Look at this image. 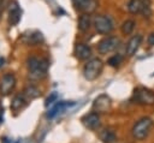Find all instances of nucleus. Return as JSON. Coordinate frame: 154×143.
<instances>
[{"label": "nucleus", "mask_w": 154, "mask_h": 143, "mask_svg": "<svg viewBox=\"0 0 154 143\" xmlns=\"http://www.w3.org/2000/svg\"><path fill=\"white\" fill-rule=\"evenodd\" d=\"M135 25H136L135 20H132V19H126V20L122 24V32H123L124 35H130V34L134 31Z\"/></svg>", "instance_id": "nucleus-20"}, {"label": "nucleus", "mask_w": 154, "mask_h": 143, "mask_svg": "<svg viewBox=\"0 0 154 143\" xmlns=\"http://www.w3.org/2000/svg\"><path fill=\"white\" fill-rule=\"evenodd\" d=\"M24 93V95L29 99V100H32V99H36V97H38L40 96V90L36 88V87H34V85H30V87H28V88H25V90L23 91Z\"/></svg>", "instance_id": "nucleus-21"}, {"label": "nucleus", "mask_w": 154, "mask_h": 143, "mask_svg": "<svg viewBox=\"0 0 154 143\" xmlns=\"http://www.w3.org/2000/svg\"><path fill=\"white\" fill-rule=\"evenodd\" d=\"M141 42H142V36L141 35H135L132 36L129 42L126 43V47H125V53L128 56H132L136 54V52L138 50L140 46H141Z\"/></svg>", "instance_id": "nucleus-10"}, {"label": "nucleus", "mask_w": 154, "mask_h": 143, "mask_svg": "<svg viewBox=\"0 0 154 143\" xmlns=\"http://www.w3.org/2000/svg\"><path fill=\"white\" fill-rule=\"evenodd\" d=\"M48 61L46 59H41V58H36V56H31L28 59V70H29V75L32 78H42L47 75V70H48Z\"/></svg>", "instance_id": "nucleus-1"}, {"label": "nucleus", "mask_w": 154, "mask_h": 143, "mask_svg": "<svg viewBox=\"0 0 154 143\" xmlns=\"http://www.w3.org/2000/svg\"><path fill=\"white\" fill-rule=\"evenodd\" d=\"M153 126V120L148 117L141 118L132 127V136L136 139H144Z\"/></svg>", "instance_id": "nucleus-3"}, {"label": "nucleus", "mask_w": 154, "mask_h": 143, "mask_svg": "<svg viewBox=\"0 0 154 143\" xmlns=\"http://www.w3.org/2000/svg\"><path fill=\"white\" fill-rule=\"evenodd\" d=\"M147 42H148V44H149V46H154V32H152V34L148 36Z\"/></svg>", "instance_id": "nucleus-24"}, {"label": "nucleus", "mask_w": 154, "mask_h": 143, "mask_svg": "<svg viewBox=\"0 0 154 143\" xmlns=\"http://www.w3.org/2000/svg\"><path fill=\"white\" fill-rule=\"evenodd\" d=\"M142 7H143V1L142 0H130L128 2V10L130 13H140L142 11Z\"/></svg>", "instance_id": "nucleus-19"}, {"label": "nucleus", "mask_w": 154, "mask_h": 143, "mask_svg": "<svg viewBox=\"0 0 154 143\" xmlns=\"http://www.w3.org/2000/svg\"><path fill=\"white\" fill-rule=\"evenodd\" d=\"M1 114H2V106L0 105V120H1Z\"/></svg>", "instance_id": "nucleus-26"}, {"label": "nucleus", "mask_w": 154, "mask_h": 143, "mask_svg": "<svg viewBox=\"0 0 154 143\" xmlns=\"http://www.w3.org/2000/svg\"><path fill=\"white\" fill-rule=\"evenodd\" d=\"M119 46V38L116 36H108L103 40H101L97 44V50L101 54H107L113 50H116Z\"/></svg>", "instance_id": "nucleus-6"}, {"label": "nucleus", "mask_w": 154, "mask_h": 143, "mask_svg": "<svg viewBox=\"0 0 154 143\" xmlns=\"http://www.w3.org/2000/svg\"><path fill=\"white\" fill-rule=\"evenodd\" d=\"M57 99H58L57 93H53V94H51V96H48V97H47V100H46V103H45V105L48 107V106L53 105L54 102H57Z\"/></svg>", "instance_id": "nucleus-23"}, {"label": "nucleus", "mask_w": 154, "mask_h": 143, "mask_svg": "<svg viewBox=\"0 0 154 143\" xmlns=\"http://www.w3.org/2000/svg\"><path fill=\"white\" fill-rule=\"evenodd\" d=\"M16 87V77L12 73H6L0 79V94L8 95Z\"/></svg>", "instance_id": "nucleus-8"}, {"label": "nucleus", "mask_w": 154, "mask_h": 143, "mask_svg": "<svg viewBox=\"0 0 154 143\" xmlns=\"http://www.w3.org/2000/svg\"><path fill=\"white\" fill-rule=\"evenodd\" d=\"M28 102H29V99L24 95V93L23 94H18L11 101V109L13 112H19L20 109H23L28 105Z\"/></svg>", "instance_id": "nucleus-11"}, {"label": "nucleus", "mask_w": 154, "mask_h": 143, "mask_svg": "<svg viewBox=\"0 0 154 143\" xmlns=\"http://www.w3.org/2000/svg\"><path fill=\"white\" fill-rule=\"evenodd\" d=\"M90 23H91V19H90L89 13H83V14L79 17V19H78V29H79L82 32H85V31L89 30Z\"/></svg>", "instance_id": "nucleus-18"}, {"label": "nucleus", "mask_w": 154, "mask_h": 143, "mask_svg": "<svg viewBox=\"0 0 154 143\" xmlns=\"http://www.w3.org/2000/svg\"><path fill=\"white\" fill-rule=\"evenodd\" d=\"M7 141H8V139H7L6 137H4V138H2V143H11V142H7Z\"/></svg>", "instance_id": "nucleus-25"}, {"label": "nucleus", "mask_w": 154, "mask_h": 143, "mask_svg": "<svg viewBox=\"0 0 154 143\" xmlns=\"http://www.w3.org/2000/svg\"><path fill=\"white\" fill-rule=\"evenodd\" d=\"M102 68H103V64L100 59L97 58H94V59H90L83 67V75H84V78L88 79V81H94L96 79L100 73L102 72Z\"/></svg>", "instance_id": "nucleus-2"}, {"label": "nucleus", "mask_w": 154, "mask_h": 143, "mask_svg": "<svg viewBox=\"0 0 154 143\" xmlns=\"http://www.w3.org/2000/svg\"><path fill=\"white\" fill-rule=\"evenodd\" d=\"M94 28L99 34H109L113 30V22L108 16L99 14L94 18Z\"/></svg>", "instance_id": "nucleus-5"}, {"label": "nucleus", "mask_w": 154, "mask_h": 143, "mask_svg": "<svg viewBox=\"0 0 154 143\" xmlns=\"http://www.w3.org/2000/svg\"><path fill=\"white\" fill-rule=\"evenodd\" d=\"M122 61H123V56L119 55V54H116V55L111 56V58L107 60L108 65H111V66H113V67H116V66H118L119 64H122Z\"/></svg>", "instance_id": "nucleus-22"}, {"label": "nucleus", "mask_w": 154, "mask_h": 143, "mask_svg": "<svg viewBox=\"0 0 154 143\" xmlns=\"http://www.w3.org/2000/svg\"><path fill=\"white\" fill-rule=\"evenodd\" d=\"M71 105H73V102H64V101H60V102H58L57 101V103L48 111V113H47V117L48 118H54L57 114H59V113H61V112H64L67 107H70Z\"/></svg>", "instance_id": "nucleus-14"}, {"label": "nucleus", "mask_w": 154, "mask_h": 143, "mask_svg": "<svg viewBox=\"0 0 154 143\" xmlns=\"http://www.w3.org/2000/svg\"><path fill=\"white\" fill-rule=\"evenodd\" d=\"M111 106H112V101H111L109 96H107L105 94L99 95L93 102V109H94V112H97V113L108 112Z\"/></svg>", "instance_id": "nucleus-7"}, {"label": "nucleus", "mask_w": 154, "mask_h": 143, "mask_svg": "<svg viewBox=\"0 0 154 143\" xmlns=\"http://www.w3.org/2000/svg\"><path fill=\"white\" fill-rule=\"evenodd\" d=\"M2 62H4V59H2V58H0V66H2Z\"/></svg>", "instance_id": "nucleus-27"}, {"label": "nucleus", "mask_w": 154, "mask_h": 143, "mask_svg": "<svg viewBox=\"0 0 154 143\" xmlns=\"http://www.w3.org/2000/svg\"><path fill=\"white\" fill-rule=\"evenodd\" d=\"M75 2L77 7L85 13L93 12L96 8V0H75Z\"/></svg>", "instance_id": "nucleus-16"}, {"label": "nucleus", "mask_w": 154, "mask_h": 143, "mask_svg": "<svg viewBox=\"0 0 154 143\" xmlns=\"http://www.w3.org/2000/svg\"><path fill=\"white\" fill-rule=\"evenodd\" d=\"M99 137L100 139L103 142V143H114L117 141V136H116V132L111 129H103L100 131L99 133Z\"/></svg>", "instance_id": "nucleus-17"}, {"label": "nucleus", "mask_w": 154, "mask_h": 143, "mask_svg": "<svg viewBox=\"0 0 154 143\" xmlns=\"http://www.w3.org/2000/svg\"><path fill=\"white\" fill-rule=\"evenodd\" d=\"M75 54L79 60H87L91 55V49L84 43H77L75 46Z\"/></svg>", "instance_id": "nucleus-12"}, {"label": "nucleus", "mask_w": 154, "mask_h": 143, "mask_svg": "<svg viewBox=\"0 0 154 143\" xmlns=\"http://www.w3.org/2000/svg\"><path fill=\"white\" fill-rule=\"evenodd\" d=\"M134 101L138 105H147L152 106L154 105V93L149 90L148 88L140 87L134 90Z\"/></svg>", "instance_id": "nucleus-4"}, {"label": "nucleus", "mask_w": 154, "mask_h": 143, "mask_svg": "<svg viewBox=\"0 0 154 143\" xmlns=\"http://www.w3.org/2000/svg\"><path fill=\"white\" fill-rule=\"evenodd\" d=\"M20 8L18 7L17 2H13L12 6L10 7V12H8V23L10 25H16L18 24V22L20 20Z\"/></svg>", "instance_id": "nucleus-15"}, {"label": "nucleus", "mask_w": 154, "mask_h": 143, "mask_svg": "<svg viewBox=\"0 0 154 143\" xmlns=\"http://www.w3.org/2000/svg\"><path fill=\"white\" fill-rule=\"evenodd\" d=\"M82 123L89 130H96V129H99L100 127V124H101L99 113L97 112H91V113L85 114L82 118Z\"/></svg>", "instance_id": "nucleus-9"}, {"label": "nucleus", "mask_w": 154, "mask_h": 143, "mask_svg": "<svg viewBox=\"0 0 154 143\" xmlns=\"http://www.w3.org/2000/svg\"><path fill=\"white\" fill-rule=\"evenodd\" d=\"M23 41L26 43V44H31V46H35V44H38L43 41V36L40 31H31L29 32L28 35L24 34L23 36Z\"/></svg>", "instance_id": "nucleus-13"}, {"label": "nucleus", "mask_w": 154, "mask_h": 143, "mask_svg": "<svg viewBox=\"0 0 154 143\" xmlns=\"http://www.w3.org/2000/svg\"><path fill=\"white\" fill-rule=\"evenodd\" d=\"M0 18H1V11H0Z\"/></svg>", "instance_id": "nucleus-28"}]
</instances>
